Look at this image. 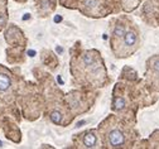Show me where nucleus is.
I'll return each mask as SVG.
<instances>
[{"label": "nucleus", "mask_w": 159, "mask_h": 149, "mask_svg": "<svg viewBox=\"0 0 159 149\" xmlns=\"http://www.w3.org/2000/svg\"><path fill=\"white\" fill-rule=\"evenodd\" d=\"M105 139H106L107 147L116 148V147H121L124 144L125 137H124V133L121 129H119V128H112V129L106 134Z\"/></svg>", "instance_id": "f257e3e1"}, {"label": "nucleus", "mask_w": 159, "mask_h": 149, "mask_svg": "<svg viewBox=\"0 0 159 149\" xmlns=\"http://www.w3.org/2000/svg\"><path fill=\"white\" fill-rule=\"evenodd\" d=\"M124 44L126 48H135L138 44V34L135 30H128L124 33Z\"/></svg>", "instance_id": "f03ea898"}, {"label": "nucleus", "mask_w": 159, "mask_h": 149, "mask_svg": "<svg viewBox=\"0 0 159 149\" xmlns=\"http://www.w3.org/2000/svg\"><path fill=\"white\" fill-rule=\"evenodd\" d=\"M97 144V137L95 132H89L84 137V145L86 148H95Z\"/></svg>", "instance_id": "7ed1b4c3"}, {"label": "nucleus", "mask_w": 159, "mask_h": 149, "mask_svg": "<svg viewBox=\"0 0 159 149\" xmlns=\"http://www.w3.org/2000/svg\"><path fill=\"white\" fill-rule=\"evenodd\" d=\"M11 85V80L8 75L4 73H0V91H5L10 87Z\"/></svg>", "instance_id": "20e7f679"}, {"label": "nucleus", "mask_w": 159, "mask_h": 149, "mask_svg": "<svg viewBox=\"0 0 159 149\" xmlns=\"http://www.w3.org/2000/svg\"><path fill=\"white\" fill-rule=\"evenodd\" d=\"M51 119H52V121L53 123H59V121H61V116H59V114L58 113H53L52 115H51Z\"/></svg>", "instance_id": "39448f33"}, {"label": "nucleus", "mask_w": 159, "mask_h": 149, "mask_svg": "<svg viewBox=\"0 0 159 149\" xmlns=\"http://www.w3.org/2000/svg\"><path fill=\"white\" fill-rule=\"evenodd\" d=\"M123 33H124V28L120 27V26H117L116 29H115V32H114V34H115V35H121Z\"/></svg>", "instance_id": "423d86ee"}, {"label": "nucleus", "mask_w": 159, "mask_h": 149, "mask_svg": "<svg viewBox=\"0 0 159 149\" xmlns=\"http://www.w3.org/2000/svg\"><path fill=\"white\" fill-rule=\"evenodd\" d=\"M0 147H2V142H0Z\"/></svg>", "instance_id": "0eeeda50"}]
</instances>
